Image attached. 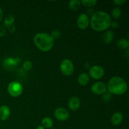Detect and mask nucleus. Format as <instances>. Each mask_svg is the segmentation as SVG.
I'll return each instance as SVG.
<instances>
[{
    "instance_id": "6",
    "label": "nucleus",
    "mask_w": 129,
    "mask_h": 129,
    "mask_svg": "<svg viewBox=\"0 0 129 129\" xmlns=\"http://www.w3.org/2000/svg\"><path fill=\"white\" fill-rule=\"evenodd\" d=\"M105 69L102 66L99 65H94L92 66L89 70V76L94 79H100L104 76Z\"/></svg>"
},
{
    "instance_id": "14",
    "label": "nucleus",
    "mask_w": 129,
    "mask_h": 129,
    "mask_svg": "<svg viewBox=\"0 0 129 129\" xmlns=\"http://www.w3.org/2000/svg\"><path fill=\"white\" fill-rule=\"evenodd\" d=\"M113 38H114V34L113 31L111 30H107L102 36V40L105 44H108L112 42Z\"/></svg>"
},
{
    "instance_id": "9",
    "label": "nucleus",
    "mask_w": 129,
    "mask_h": 129,
    "mask_svg": "<svg viewBox=\"0 0 129 129\" xmlns=\"http://www.w3.org/2000/svg\"><path fill=\"white\" fill-rule=\"evenodd\" d=\"M89 16L86 13H81L78 16L77 20V25L78 28L81 30H85L89 25Z\"/></svg>"
},
{
    "instance_id": "8",
    "label": "nucleus",
    "mask_w": 129,
    "mask_h": 129,
    "mask_svg": "<svg viewBox=\"0 0 129 129\" xmlns=\"http://www.w3.org/2000/svg\"><path fill=\"white\" fill-rule=\"evenodd\" d=\"M54 117L59 121H66L69 118V113L66 108L63 107H59L54 111Z\"/></svg>"
},
{
    "instance_id": "4",
    "label": "nucleus",
    "mask_w": 129,
    "mask_h": 129,
    "mask_svg": "<svg viewBox=\"0 0 129 129\" xmlns=\"http://www.w3.org/2000/svg\"><path fill=\"white\" fill-rule=\"evenodd\" d=\"M7 91L11 96L16 98L22 94L23 91V86L21 83L15 81L8 84Z\"/></svg>"
},
{
    "instance_id": "27",
    "label": "nucleus",
    "mask_w": 129,
    "mask_h": 129,
    "mask_svg": "<svg viewBox=\"0 0 129 129\" xmlns=\"http://www.w3.org/2000/svg\"><path fill=\"white\" fill-rule=\"evenodd\" d=\"M3 11L2 9L0 8V22L3 20Z\"/></svg>"
},
{
    "instance_id": "13",
    "label": "nucleus",
    "mask_w": 129,
    "mask_h": 129,
    "mask_svg": "<svg viewBox=\"0 0 129 129\" xmlns=\"http://www.w3.org/2000/svg\"><path fill=\"white\" fill-rule=\"evenodd\" d=\"M78 82L81 86H86L89 82V76L88 74L83 73L79 74L78 78Z\"/></svg>"
},
{
    "instance_id": "20",
    "label": "nucleus",
    "mask_w": 129,
    "mask_h": 129,
    "mask_svg": "<svg viewBox=\"0 0 129 129\" xmlns=\"http://www.w3.org/2000/svg\"><path fill=\"white\" fill-rule=\"evenodd\" d=\"M14 21H15V18H14L11 15H10L5 18V21H4V24H5L6 26H7L8 27H9V26L13 25Z\"/></svg>"
},
{
    "instance_id": "21",
    "label": "nucleus",
    "mask_w": 129,
    "mask_h": 129,
    "mask_svg": "<svg viewBox=\"0 0 129 129\" xmlns=\"http://www.w3.org/2000/svg\"><path fill=\"white\" fill-rule=\"evenodd\" d=\"M33 68V62L30 60H25L23 64V68L25 71H30Z\"/></svg>"
},
{
    "instance_id": "11",
    "label": "nucleus",
    "mask_w": 129,
    "mask_h": 129,
    "mask_svg": "<svg viewBox=\"0 0 129 129\" xmlns=\"http://www.w3.org/2000/svg\"><path fill=\"white\" fill-rule=\"evenodd\" d=\"M11 110L8 106L2 105L0 107V120L6 121L10 118Z\"/></svg>"
},
{
    "instance_id": "12",
    "label": "nucleus",
    "mask_w": 129,
    "mask_h": 129,
    "mask_svg": "<svg viewBox=\"0 0 129 129\" xmlns=\"http://www.w3.org/2000/svg\"><path fill=\"white\" fill-rule=\"evenodd\" d=\"M123 115H122V113L118 112H116L114 113H113L110 118L111 123L114 126L120 125L122 123V122H123Z\"/></svg>"
},
{
    "instance_id": "15",
    "label": "nucleus",
    "mask_w": 129,
    "mask_h": 129,
    "mask_svg": "<svg viewBox=\"0 0 129 129\" xmlns=\"http://www.w3.org/2000/svg\"><path fill=\"white\" fill-rule=\"evenodd\" d=\"M117 47L120 49L124 50V49H128L129 41L128 39H120L117 42Z\"/></svg>"
},
{
    "instance_id": "29",
    "label": "nucleus",
    "mask_w": 129,
    "mask_h": 129,
    "mask_svg": "<svg viewBox=\"0 0 129 129\" xmlns=\"http://www.w3.org/2000/svg\"><path fill=\"white\" fill-rule=\"evenodd\" d=\"M50 129H54V128H50Z\"/></svg>"
},
{
    "instance_id": "17",
    "label": "nucleus",
    "mask_w": 129,
    "mask_h": 129,
    "mask_svg": "<svg viewBox=\"0 0 129 129\" xmlns=\"http://www.w3.org/2000/svg\"><path fill=\"white\" fill-rule=\"evenodd\" d=\"M81 3L79 0H71L69 3V8L72 11H78L80 8Z\"/></svg>"
},
{
    "instance_id": "19",
    "label": "nucleus",
    "mask_w": 129,
    "mask_h": 129,
    "mask_svg": "<svg viewBox=\"0 0 129 129\" xmlns=\"http://www.w3.org/2000/svg\"><path fill=\"white\" fill-rule=\"evenodd\" d=\"M111 15L115 19H118L120 18L121 15H122V11L120 8L116 7L112 10V12H111Z\"/></svg>"
},
{
    "instance_id": "22",
    "label": "nucleus",
    "mask_w": 129,
    "mask_h": 129,
    "mask_svg": "<svg viewBox=\"0 0 129 129\" xmlns=\"http://www.w3.org/2000/svg\"><path fill=\"white\" fill-rule=\"evenodd\" d=\"M112 95L109 92H106L105 93L102 95V100H103V102H108L110 101L111 98H112Z\"/></svg>"
},
{
    "instance_id": "23",
    "label": "nucleus",
    "mask_w": 129,
    "mask_h": 129,
    "mask_svg": "<svg viewBox=\"0 0 129 129\" xmlns=\"http://www.w3.org/2000/svg\"><path fill=\"white\" fill-rule=\"evenodd\" d=\"M50 35L52 37L53 39H57L60 37V35H61V32L59 30H54L52 31V34Z\"/></svg>"
},
{
    "instance_id": "2",
    "label": "nucleus",
    "mask_w": 129,
    "mask_h": 129,
    "mask_svg": "<svg viewBox=\"0 0 129 129\" xmlns=\"http://www.w3.org/2000/svg\"><path fill=\"white\" fill-rule=\"evenodd\" d=\"M107 87L109 93L115 95H122L128 89V84L126 81L120 76H114L110 78Z\"/></svg>"
},
{
    "instance_id": "25",
    "label": "nucleus",
    "mask_w": 129,
    "mask_h": 129,
    "mask_svg": "<svg viewBox=\"0 0 129 129\" xmlns=\"http://www.w3.org/2000/svg\"><path fill=\"white\" fill-rule=\"evenodd\" d=\"M110 26L113 28H117L119 26V24H118V23L117 21H112Z\"/></svg>"
},
{
    "instance_id": "10",
    "label": "nucleus",
    "mask_w": 129,
    "mask_h": 129,
    "mask_svg": "<svg viewBox=\"0 0 129 129\" xmlns=\"http://www.w3.org/2000/svg\"><path fill=\"white\" fill-rule=\"evenodd\" d=\"M81 100L78 97L73 96L69 99L68 105L71 110L76 112L81 107Z\"/></svg>"
},
{
    "instance_id": "28",
    "label": "nucleus",
    "mask_w": 129,
    "mask_h": 129,
    "mask_svg": "<svg viewBox=\"0 0 129 129\" xmlns=\"http://www.w3.org/2000/svg\"><path fill=\"white\" fill-rule=\"evenodd\" d=\"M36 129H45V128H44V127H43V126L41 125L38 126V127H37Z\"/></svg>"
},
{
    "instance_id": "5",
    "label": "nucleus",
    "mask_w": 129,
    "mask_h": 129,
    "mask_svg": "<svg viewBox=\"0 0 129 129\" xmlns=\"http://www.w3.org/2000/svg\"><path fill=\"white\" fill-rule=\"evenodd\" d=\"M60 70L62 74L66 76H70L74 73V64L71 60L65 59L60 62Z\"/></svg>"
},
{
    "instance_id": "24",
    "label": "nucleus",
    "mask_w": 129,
    "mask_h": 129,
    "mask_svg": "<svg viewBox=\"0 0 129 129\" xmlns=\"http://www.w3.org/2000/svg\"><path fill=\"white\" fill-rule=\"evenodd\" d=\"M113 2L117 6H122L126 2V0H114Z\"/></svg>"
},
{
    "instance_id": "18",
    "label": "nucleus",
    "mask_w": 129,
    "mask_h": 129,
    "mask_svg": "<svg viewBox=\"0 0 129 129\" xmlns=\"http://www.w3.org/2000/svg\"><path fill=\"white\" fill-rule=\"evenodd\" d=\"M98 3L97 0H82L81 1V3L83 6L87 8H91L95 6Z\"/></svg>"
},
{
    "instance_id": "16",
    "label": "nucleus",
    "mask_w": 129,
    "mask_h": 129,
    "mask_svg": "<svg viewBox=\"0 0 129 129\" xmlns=\"http://www.w3.org/2000/svg\"><path fill=\"white\" fill-rule=\"evenodd\" d=\"M42 125L45 128H52L54 125V122L50 117H44L42 120Z\"/></svg>"
},
{
    "instance_id": "1",
    "label": "nucleus",
    "mask_w": 129,
    "mask_h": 129,
    "mask_svg": "<svg viewBox=\"0 0 129 129\" xmlns=\"http://www.w3.org/2000/svg\"><path fill=\"white\" fill-rule=\"evenodd\" d=\"M112 18L109 14L103 11H98L93 14L89 20V25L93 30L103 31L110 27Z\"/></svg>"
},
{
    "instance_id": "7",
    "label": "nucleus",
    "mask_w": 129,
    "mask_h": 129,
    "mask_svg": "<svg viewBox=\"0 0 129 129\" xmlns=\"http://www.w3.org/2000/svg\"><path fill=\"white\" fill-rule=\"evenodd\" d=\"M91 91L94 94H98V95H103L107 91V84L103 82H95L91 86Z\"/></svg>"
},
{
    "instance_id": "3",
    "label": "nucleus",
    "mask_w": 129,
    "mask_h": 129,
    "mask_svg": "<svg viewBox=\"0 0 129 129\" xmlns=\"http://www.w3.org/2000/svg\"><path fill=\"white\" fill-rule=\"evenodd\" d=\"M35 46L42 52H49L54 47V39L47 33H38L34 36Z\"/></svg>"
},
{
    "instance_id": "26",
    "label": "nucleus",
    "mask_w": 129,
    "mask_h": 129,
    "mask_svg": "<svg viewBox=\"0 0 129 129\" xmlns=\"http://www.w3.org/2000/svg\"><path fill=\"white\" fill-rule=\"evenodd\" d=\"M5 34H6V31H5V29L2 26H0V37L5 36Z\"/></svg>"
}]
</instances>
